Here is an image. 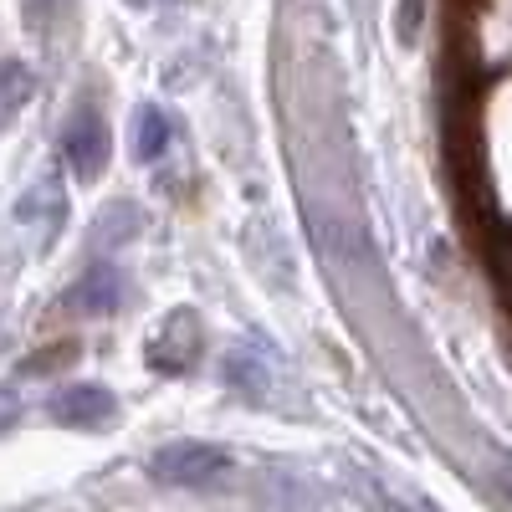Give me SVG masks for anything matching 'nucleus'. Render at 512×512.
Listing matches in <instances>:
<instances>
[{
  "instance_id": "obj_1",
  "label": "nucleus",
  "mask_w": 512,
  "mask_h": 512,
  "mask_svg": "<svg viewBox=\"0 0 512 512\" xmlns=\"http://www.w3.org/2000/svg\"><path fill=\"white\" fill-rule=\"evenodd\" d=\"M149 472L154 482H169V487H205L231 472V456L210 441H169L149 456Z\"/></svg>"
},
{
  "instance_id": "obj_6",
  "label": "nucleus",
  "mask_w": 512,
  "mask_h": 512,
  "mask_svg": "<svg viewBox=\"0 0 512 512\" xmlns=\"http://www.w3.org/2000/svg\"><path fill=\"white\" fill-rule=\"evenodd\" d=\"M420 16H425V0H400V21H395V31H400L405 47H410L415 31H420Z\"/></svg>"
},
{
  "instance_id": "obj_4",
  "label": "nucleus",
  "mask_w": 512,
  "mask_h": 512,
  "mask_svg": "<svg viewBox=\"0 0 512 512\" xmlns=\"http://www.w3.org/2000/svg\"><path fill=\"white\" fill-rule=\"evenodd\" d=\"M118 277L108 272V267H98L93 277H82V287H77V308H88V313H108L113 303H118Z\"/></svg>"
},
{
  "instance_id": "obj_3",
  "label": "nucleus",
  "mask_w": 512,
  "mask_h": 512,
  "mask_svg": "<svg viewBox=\"0 0 512 512\" xmlns=\"http://www.w3.org/2000/svg\"><path fill=\"white\" fill-rule=\"evenodd\" d=\"M113 395L103 390V384H72L67 395L52 400V420L62 425H77V431H93V425H108L113 420Z\"/></svg>"
},
{
  "instance_id": "obj_2",
  "label": "nucleus",
  "mask_w": 512,
  "mask_h": 512,
  "mask_svg": "<svg viewBox=\"0 0 512 512\" xmlns=\"http://www.w3.org/2000/svg\"><path fill=\"white\" fill-rule=\"evenodd\" d=\"M67 164H72V175L77 180H98L103 169H108V123H103V113L98 108H82L77 118H72V128H67Z\"/></svg>"
},
{
  "instance_id": "obj_5",
  "label": "nucleus",
  "mask_w": 512,
  "mask_h": 512,
  "mask_svg": "<svg viewBox=\"0 0 512 512\" xmlns=\"http://www.w3.org/2000/svg\"><path fill=\"white\" fill-rule=\"evenodd\" d=\"M169 144V128H164V113L159 108H139V144H134V154L149 164V159H159V149Z\"/></svg>"
}]
</instances>
